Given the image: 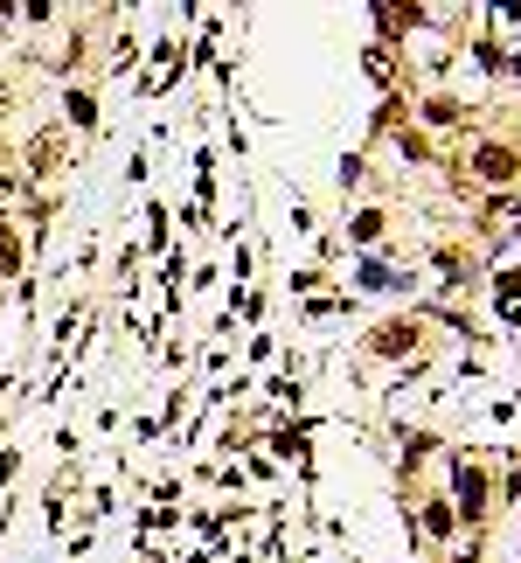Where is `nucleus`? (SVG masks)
Returning a JSON list of instances; mask_svg holds the SVG:
<instances>
[{"label":"nucleus","instance_id":"obj_1","mask_svg":"<svg viewBox=\"0 0 521 563\" xmlns=\"http://www.w3.org/2000/svg\"><path fill=\"white\" fill-rule=\"evenodd\" d=\"M63 153H70V140H63V133H42L28 160H35V174H56V167H63Z\"/></svg>","mask_w":521,"mask_h":563},{"label":"nucleus","instance_id":"obj_2","mask_svg":"<svg viewBox=\"0 0 521 563\" xmlns=\"http://www.w3.org/2000/svg\"><path fill=\"white\" fill-rule=\"evenodd\" d=\"M480 174L508 181V174H515V153H508V146H487V153H480Z\"/></svg>","mask_w":521,"mask_h":563},{"label":"nucleus","instance_id":"obj_3","mask_svg":"<svg viewBox=\"0 0 521 563\" xmlns=\"http://www.w3.org/2000/svg\"><path fill=\"white\" fill-rule=\"evenodd\" d=\"M459 501H466V515L480 508V473H473V466H459Z\"/></svg>","mask_w":521,"mask_h":563},{"label":"nucleus","instance_id":"obj_4","mask_svg":"<svg viewBox=\"0 0 521 563\" xmlns=\"http://www.w3.org/2000/svg\"><path fill=\"white\" fill-rule=\"evenodd\" d=\"M424 529H431V536H452V508L431 501V508H424Z\"/></svg>","mask_w":521,"mask_h":563},{"label":"nucleus","instance_id":"obj_5","mask_svg":"<svg viewBox=\"0 0 521 563\" xmlns=\"http://www.w3.org/2000/svg\"><path fill=\"white\" fill-rule=\"evenodd\" d=\"M14 265H21V237L0 223V272H14Z\"/></svg>","mask_w":521,"mask_h":563},{"label":"nucleus","instance_id":"obj_6","mask_svg":"<svg viewBox=\"0 0 521 563\" xmlns=\"http://www.w3.org/2000/svg\"><path fill=\"white\" fill-rule=\"evenodd\" d=\"M376 348H383V355H403V348H410V327H390V334H376Z\"/></svg>","mask_w":521,"mask_h":563},{"label":"nucleus","instance_id":"obj_7","mask_svg":"<svg viewBox=\"0 0 521 563\" xmlns=\"http://www.w3.org/2000/svg\"><path fill=\"white\" fill-rule=\"evenodd\" d=\"M7 105H14V91H7V77H0V112H7Z\"/></svg>","mask_w":521,"mask_h":563}]
</instances>
